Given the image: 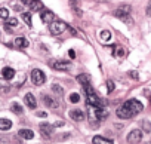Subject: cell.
Segmentation results:
<instances>
[{"label": "cell", "instance_id": "27", "mask_svg": "<svg viewBox=\"0 0 151 144\" xmlns=\"http://www.w3.org/2000/svg\"><path fill=\"white\" fill-rule=\"evenodd\" d=\"M0 91L2 92H8L9 91V85H8L6 79H0Z\"/></svg>", "mask_w": 151, "mask_h": 144}, {"label": "cell", "instance_id": "25", "mask_svg": "<svg viewBox=\"0 0 151 144\" xmlns=\"http://www.w3.org/2000/svg\"><path fill=\"white\" fill-rule=\"evenodd\" d=\"M108 40H111V33L108 31V30H104L102 33H101V42H108Z\"/></svg>", "mask_w": 151, "mask_h": 144}, {"label": "cell", "instance_id": "23", "mask_svg": "<svg viewBox=\"0 0 151 144\" xmlns=\"http://www.w3.org/2000/svg\"><path fill=\"white\" fill-rule=\"evenodd\" d=\"M11 109H12V111H14V113H17V114H22V113H24L22 107H21V106H19L18 103H12Z\"/></svg>", "mask_w": 151, "mask_h": 144}, {"label": "cell", "instance_id": "9", "mask_svg": "<svg viewBox=\"0 0 151 144\" xmlns=\"http://www.w3.org/2000/svg\"><path fill=\"white\" fill-rule=\"evenodd\" d=\"M116 114H117L120 119H130V117H133V116H135V114H133L129 109H126L124 106L119 107V109H117V111H116Z\"/></svg>", "mask_w": 151, "mask_h": 144}, {"label": "cell", "instance_id": "12", "mask_svg": "<svg viewBox=\"0 0 151 144\" xmlns=\"http://www.w3.org/2000/svg\"><path fill=\"white\" fill-rule=\"evenodd\" d=\"M2 77H3V79H6V80L14 79V77H15V70H14V68H11V67H5V68L2 70Z\"/></svg>", "mask_w": 151, "mask_h": 144}, {"label": "cell", "instance_id": "24", "mask_svg": "<svg viewBox=\"0 0 151 144\" xmlns=\"http://www.w3.org/2000/svg\"><path fill=\"white\" fill-rule=\"evenodd\" d=\"M70 5H71V8L76 11V14H77L79 17L82 15V11H80V8H79V3H77V0H70Z\"/></svg>", "mask_w": 151, "mask_h": 144}, {"label": "cell", "instance_id": "13", "mask_svg": "<svg viewBox=\"0 0 151 144\" xmlns=\"http://www.w3.org/2000/svg\"><path fill=\"white\" fill-rule=\"evenodd\" d=\"M40 18H42V21H43L45 24H50L52 21H55V20H53V14H52L50 11H42Z\"/></svg>", "mask_w": 151, "mask_h": 144}, {"label": "cell", "instance_id": "22", "mask_svg": "<svg viewBox=\"0 0 151 144\" xmlns=\"http://www.w3.org/2000/svg\"><path fill=\"white\" fill-rule=\"evenodd\" d=\"M141 126H142V131H144V132H150V131H151V122H150L148 119L141 120Z\"/></svg>", "mask_w": 151, "mask_h": 144}, {"label": "cell", "instance_id": "1", "mask_svg": "<svg viewBox=\"0 0 151 144\" xmlns=\"http://www.w3.org/2000/svg\"><path fill=\"white\" fill-rule=\"evenodd\" d=\"M130 11H132L130 5H122V6H119L114 11V17H117L119 20H122L127 25H132L133 24V20L130 18Z\"/></svg>", "mask_w": 151, "mask_h": 144}, {"label": "cell", "instance_id": "32", "mask_svg": "<svg viewBox=\"0 0 151 144\" xmlns=\"http://www.w3.org/2000/svg\"><path fill=\"white\" fill-rule=\"evenodd\" d=\"M8 24H9V25H12V27H17V25H18V20H17V18H11Z\"/></svg>", "mask_w": 151, "mask_h": 144}, {"label": "cell", "instance_id": "3", "mask_svg": "<svg viewBox=\"0 0 151 144\" xmlns=\"http://www.w3.org/2000/svg\"><path fill=\"white\" fill-rule=\"evenodd\" d=\"M45 80H46V76H45V73H43L42 70L34 68V70L31 71V82H33V85L40 86V85L45 83Z\"/></svg>", "mask_w": 151, "mask_h": 144}, {"label": "cell", "instance_id": "20", "mask_svg": "<svg viewBox=\"0 0 151 144\" xmlns=\"http://www.w3.org/2000/svg\"><path fill=\"white\" fill-rule=\"evenodd\" d=\"M113 55H114L116 58H123V56L126 55V49H124V48H119V46H116L114 51H113Z\"/></svg>", "mask_w": 151, "mask_h": 144}, {"label": "cell", "instance_id": "11", "mask_svg": "<svg viewBox=\"0 0 151 144\" xmlns=\"http://www.w3.org/2000/svg\"><path fill=\"white\" fill-rule=\"evenodd\" d=\"M21 2L27 6H30L33 11H43V5L39 2V0H21Z\"/></svg>", "mask_w": 151, "mask_h": 144}, {"label": "cell", "instance_id": "14", "mask_svg": "<svg viewBox=\"0 0 151 144\" xmlns=\"http://www.w3.org/2000/svg\"><path fill=\"white\" fill-rule=\"evenodd\" d=\"M18 135L22 138V140H33L34 138V132L31 129H19L18 131Z\"/></svg>", "mask_w": 151, "mask_h": 144}, {"label": "cell", "instance_id": "29", "mask_svg": "<svg viewBox=\"0 0 151 144\" xmlns=\"http://www.w3.org/2000/svg\"><path fill=\"white\" fill-rule=\"evenodd\" d=\"M68 100H70V103H79V101H80V95H79L77 92H73Z\"/></svg>", "mask_w": 151, "mask_h": 144}, {"label": "cell", "instance_id": "16", "mask_svg": "<svg viewBox=\"0 0 151 144\" xmlns=\"http://www.w3.org/2000/svg\"><path fill=\"white\" fill-rule=\"evenodd\" d=\"M25 104L30 107V109H36V106H37V103H36V97L33 95V94H27L25 95Z\"/></svg>", "mask_w": 151, "mask_h": 144}, {"label": "cell", "instance_id": "21", "mask_svg": "<svg viewBox=\"0 0 151 144\" xmlns=\"http://www.w3.org/2000/svg\"><path fill=\"white\" fill-rule=\"evenodd\" d=\"M43 103H45V106L52 107V109H55V107L58 106V104H56V103H55V101H53L50 97H47V95H45V97H43Z\"/></svg>", "mask_w": 151, "mask_h": 144}, {"label": "cell", "instance_id": "10", "mask_svg": "<svg viewBox=\"0 0 151 144\" xmlns=\"http://www.w3.org/2000/svg\"><path fill=\"white\" fill-rule=\"evenodd\" d=\"M68 116H70L73 120H76V122H82V120L85 119V113H83L80 109H73V110H70Z\"/></svg>", "mask_w": 151, "mask_h": 144}, {"label": "cell", "instance_id": "30", "mask_svg": "<svg viewBox=\"0 0 151 144\" xmlns=\"http://www.w3.org/2000/svg\"><path fill=\"white\" fill-rule=\"evenodd\" d=\"M114 89H116L114 82H113V80H107V92H108V94H111Z\"/></svg>", "mask_w": 151, "mask_h": 144}, {"label": "cell", "instance_id": "37", "mask_svg": "<svg viewBox=\"0 0 151 144\" xmlns=\"http://www.w3.org/2000/svg\"><path fill=\"white\" fill-rule=\"evenodd\" d=\"M37 116H40V117H45V116H46V113H45V111H39V113H37Z\"/></svg>", "mask_w": 151, "mask_h": 144}, {"label": "cell", "instance_id": "7", "mask_svg": "<svg viewBox=\"0 0 151 144\" xmlns=\"http://www.w3.org/2000/svg\"><path fill=\"white\" fill-rule=\"evenodd\" d=\"M39 128H40V132H42L43 137H46V138H50V137H52V134H53V126H52L50 123H47V122L40 123Z\"/></svg>", "mask_w": 151, "mask_h": 144}, {"label": "cell", "instance_id": "33", "mask_svg": "<svg viewBox=\"0 0 151 144\" xmlns=\"http://www.w3.org/2000/svg\"><path fill=\"white\" fill-rule=\"evenodd\" d=\"M145 14L148 15V17H151V0L148 2V5H147V9H145Z\"/></svg>", "mask_w": 151, "mask_h": 144}, {"label": "cell", "instance_id": "19", "mask_svg": "<svg viewBox=\"0 0 151 144\" xmlns=\"http://www.w3.org/2000/svg\"><path fill=\"white\" fill-rule=\"evenodd\" d=\"M15 46L17 48H27L28 46V40L25 37H17L15 39Z\"/></svg>", "mask_w": 151, "mask_h": 144}, {"label": "cell", "instance_id": "6", "mask_svg": "<svg viewBox=\"0 0 151 144\" xmlns=\"http://www.w3.org/2000/svg\"><path fill=\"white\" fill-rule=\"evenodd\" d=\"M141 140H142V131H139V129H133L127 135L129 144H138V143H141Z\"/></svg>", "mask_w": 151, "mask_h": 144}, {"label": "cell", "instance_id": "26", "mask_svg": "<svg viewBox=\"0 0 151 144\" xmlns=\"http://www.w3.org/2000/svg\"><path fill=\"white\" fill-rule=\"evenodd\" d=\"M21 17H22V20L25 21V24H27L28 27H31V14H30V12H24V14H21Z\"/></svg>", "mask_w": 151, "mask_h": 144}, {"label": "cell", "instance_id": "35", "mask_svg": "<svg viewBox=\"0 0 151 144\" xmlns=\"http://www.w3.org/2000/svg\"><path fill=\"white\" fill-rule=\"evenodd\" d=\"M68 55H70L71 58H74V56H76V52H74L73 49H70V51H68Z\"/></svg>", "mask_w": 151, "mask_h": 144}, {"label": "cell", "instance_id": "2", "mask_svg": "<svg viewBox=\"0 0 151 144\" xmlns=\"http://www.w3.org/2000/svg\"><path fill=\"white\" fill-rule=\"evenodd\" d=\"M123 106H124L126 109H129L133 114H138V113H141V111L144 110L142 103H141V101H138V100H127Z\"/></svg>", "mask_w": 151, "mask_h": 144}, {"label": "cell", "instance_id": "36", "mask_svg": "<svg viewBox=\"0 0 151 144\" xmlns=\"http://www.w3.org/2000/svg\"><path fill=\"white\" fill-rule=\"evenodd\" d=\"M5 30H6V31H8V33H11V25H9V24H8V22H6V24H5Z\"/></svg>", "mask_w": 151, "mask_h": 144}, {"label": "cell", "instance_id": "34", "mask_svg": "<svg viewBox=\"0 0 151 144\" xmlns=\"http://www.w3.org/2000/svg\"><path fill=\"white\" fill-rule=\"evenodd\" d=\"M129 76H132L133 79H138V73H136V71H129Z\"/></svg>", "mask_w": 151, "mask_h": 144}, {"label": "cell", "instance_id": "39", "mask_svg": "<svg viewBox=\"0 0 151 144\" xmlns=\"http://www.w3.org/2000/svg\"><path fill=\"white\" fill-rule=\"evenodd\" d=\"M150 144H151V143H150Z\"/></svg>", "mask_w": 151, "mask_h": 144}, {"label": "cell", "instance_id": "8", "mask_svg": "<svg viewBox=\"0 0 151 144\" xmlns=\"http://www.w3.org/2000/svg\"><path fill=\"white\" fill-rule=\"evenodd\" d=\"M86 97H88L86 100H88V104H89V106H95V107H102V106H104V103L99 100V97H98L95 92H93V94H88Z\"/></svg>", "mask_w": 151, "mask_h": 144}, {"label": "cell", "instance_id": "38", "mask_svg": "<svg viewBox=\"0 0 151 144\" xmlns=\"http://www.w3.org/2000/svg\"><path fill=\"white\" fill-rule=\"evenodd\" d=\"M62 125H64V122H61V120H59V122H56L53 126H62Z\"/></svg>", "mask_w": 151, "mask_h": 144}, {"label": "cell", "instance_id": "17", "mask_svg": "<svg viewBox=\"0 0 151 144\" xmlns=\"http://www.w3.org/2000/svg\"><path fill=\"white\" fill-rule=\"evenodd\" d=\"M77 82H79L80 85L86 86V85H91V77H89V75L83 73V75H79V76H77Z\"/></svg>", "mask_w": 151, "mask_h": 144}, {"label": "cell", "instance_id": "28", "mask_svg": "<svg viewBox=\"0 0 151 144\" xmlns=\"http://www.w3.org/2000/svg\"><path fill=\"white\" fill-rule=\"evenodd\" d=\"M9 18V11L6 8H0V20H8Z\"/></svg>", "mask_w": 151, "mask_h": 144}, {"label": "cell", "instance_id": "4", "mask_svg": "<svg viewBox=\"0 0 151 144\" xmlns=\"http://www.w3.org/2000/svg\"><path fill=\"white\" fill-rule=\"evenodd\" d=\"M65 28H67V24H65L64 21H52V22L49 24V31H50L53 36L61 34Z\"/></svg>", "mask_w": 151, "mask_h": 144}, {"label": "cell", "instance_id": "18", "mask_svg": "<svg viewBox=\"0 0 151 144\" xmlns=\"http://www.w3.org/2000/svg\"><path fill=\"white\" fill-rule=\"evenodd\" d=\"M12 128V120L9 119H0V131H8Z\"/></svg>", "mask_w": 151, "mask_h": 144}, {"label": "cell", "instance_id": "5", "mask_svg": "<svg viewBox=\"0 0 151 144\" xmlns=\"http://www.w3.org/2000/svg\"><path fill=\"white\" fill-rule=\"evenodd\" d=\"M50 65L55 70H61V71H68L71 68V62L70 61H56V59H52L50 61Z\"/></svg>", "mask_w": 151, "mask_h": 144}, {"label": "cell", "instance_id": "31", "mask_svg": "<svg viewBox=\"0 0 151 144\" xmlns=\"http://www.w3.org/2000/svg\"><path fill=\"white\" fill-rule=\"evenodd\" d=\"M52 91H53L55 94H58V95H62V94H64V89H62L59 85H52Z\"/></svg>", "mask_w": 151, "mask_h": 144}, {"label": "cell", "instance_id": "15", "mask_svg": "<svg viewBox=\"0 0 151 144\" xmlns=\"http://www.w3.org/2000/svg\"><path fill=\"white\" fill-rule=\"evenodd\" d=\"M92 143H93V144H114L113 140L104 138V137H101V135H95V137L92 138Z\"/></svg>", "mask_w": 151, "mask_h": 144}]
</instances>
